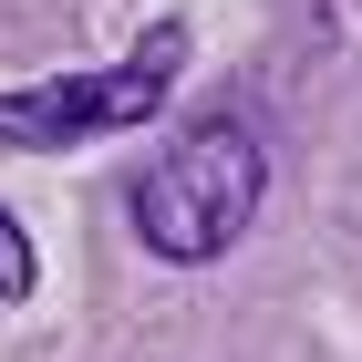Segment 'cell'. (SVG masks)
<instances>
[{
	"label": "cell",
	"instance_id": "6da1fadb",
	"mask_svg": "<svg viewBox=\"0 0 362 362\" xmlns=\"http://www.w3.org/2000/svg\"><path fill=\"white\" fill-rule=\"evenodd\" d=\"M259 187H269L259 135L238 124V114H207V124H187V135L135 176V228H145V249H156V259L207 269V259L259 218Z\"/></svg>",
	"mask_w": 362,
	"mask_h": 362
},
{
	"label": "cell",
	"instance_id": "7a4b0ae2",
	"mask_svg": "<svg viewBox=\"0 0 362 362\" xmlns=\"http://www.w3.org/2000/svg\"><path fill=\"white\" fill-rule=\"evenodd\" d=\"M176 73H187V31L156 21L124 62H104V73H52V83H21L0 93V145H83V135H124V124H145V114L176 93Z\"/></svg>",
	"mask_w": 362,
	"mask_h": 362
},
{
	"label": "cell",
	"instance_id": "3957f363",
	"mask_svg": "<svg viewBox=\"0 0 362 362\" xmlns=\"http://www.w3.org/2000/svg\"><path fill=\"white\" fill-rule=\"evenodd\" d=\"M31 279H42V259H31L21 218H0V300H31Z\"/></svg>",
	"mask_w": 362,
	"mask_h": 362
}]
</instances>
